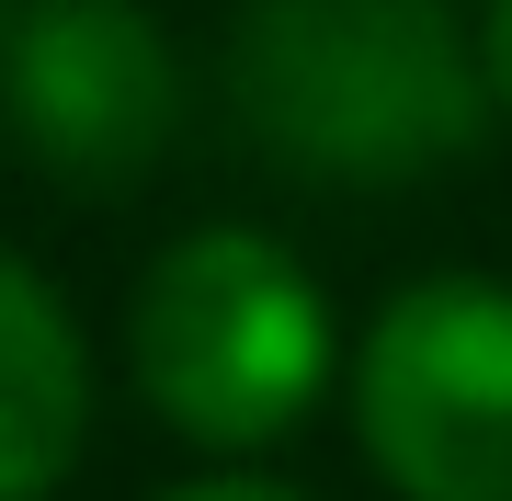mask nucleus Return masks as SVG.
<instances>
[{"label": "nucleus", "instance_id": "1", "mask_svg": "<svg viewBox=\"0 0 512 501\" xmlns=\"http://www.w3.org/2000/svg\"><path fill=\"white\" fill-rule=\"evenodd\" d=\"M228 103L296 183L399 194L490 149L478 46L444 0H239Z\"/></svg>", "mask_w": 512, "mask_h": 501}, {"label": "nucleus", "instance_id": "2", "mask_svg": "<svg viewBox=\"0 0 512 501\" xmlns=\"http://www.w3.org/2000/svg\"><path fill=\"white\" fill-rule=\"evenodd\" d=\"M137 399L205 456H262L330 388V297L262 228H194L137 274Z\"/></svg>", "mask_w": 512, "mask_h": 501}, {"label": "nucleus", "instance_id": "3", "mask_svg": "<svg viewBox=\"0 0 512 501\" xmlns=\"http://www.w3.org/2000/svg\"><path fill=\"white\" fill-rule=\"evenodd\" d=\"M353 433L399 501H512V285H399L353 353Z\"/></svg>", "mask_w": 512, "mask_h": 501}, {"label": "nucleus", "instance_id": "4", "mask_svg": "<svg viewBox=\"0 0 512 501\" xmlns=\"http://www.w3.org/2000/svg\"><path fill=\"white\" fill-rule=\"evenodd\" d=\"M0 126L69 194H126L183 126V69L137 0H23L0 35Z\"/></svg>", "mask_w": 512, "mask_h": 501}, {"label": "nucleus", "instance_id": "5", "mask_svg": "<svg viewBox=\"0 0 512 501\" xmlns=\"http://www.w3.org/2000/svg\"><path fill=\"white\" fill-rule=\"evenodd\" d=\"M92 445V353L69 297L0 251V501H46Z\"/></svg>", "mask_w": 512, "mask_h": 501}, {"label": "nucleus", "instance_id": "6", "mask_svg": "<svg viewBox=\"0 0 512 501\" xmlns=\"http://www.w3.org/2000/svg\"><path fill=\"white\" fill-rule=\"evenodd\" d=\"M478 92L490 114H512V0H490V23H478Z\"/></svg>", "mask_w": 512, "mask_h": 501}, {"label": "nucleus", "instance_id": "7", "mask_svg": "<svg viewBox=\"0 0 512 501\" xmlns=\"http://www.w3.org/2000/svg\"><path fill=\"white\" fill-rule=\"evenodd\" d=\"M171 501H296V490H274V479H194V490H171Z\"/></svg>", "mask_w": 512, "mask_h": 501}, {"label": "nucleus", "instance_id": "8", "mask_svg": "<svg viewBox=\"0 0 512 501\" xmlns=\"http://www.w3.org/2000/svg\"><path fill=\"white\" fill-rule=\"evenodd\" d=\"M12 12H23V0H0V35H12Z\"/></svg>", "mask_w": 512, "mask_h": 501}]
</instances>
